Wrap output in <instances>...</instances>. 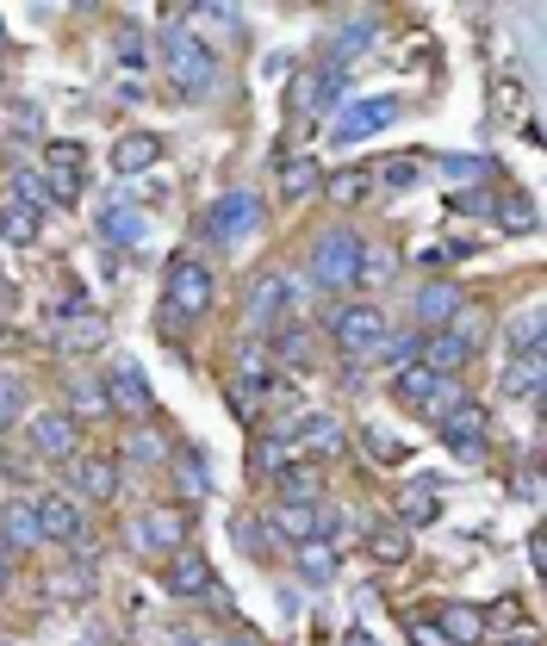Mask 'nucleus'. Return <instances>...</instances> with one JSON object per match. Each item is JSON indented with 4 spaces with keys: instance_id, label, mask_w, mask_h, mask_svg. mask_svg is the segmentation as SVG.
<instances>
[{
    "instance_id": "29",
    "label": "nucleus",
    "mask_w": 547,
    "mask_h": 646,
    "mask_svg": "<svg viewBox=\"0 0 547 646\" xmlns=\"http://www.w3.org/2000/svg\"><path fill=\"white\" fill-rule=\"evenodd\" d=\"M317 187H324V169L312 155H280V193L287 199H312Z\"/></svg>"
},
{
    "instance_id": "53",
    "label": "nucleus",
    "mask_w": 547,
    "mask_h": 646,
    "mask_svg": "<svg viewBox=\"0 0 547 646\" xmlns=\"http://www.w3.org/2000/svg\"><path fill=\"white\" fill-rule=\"evenodd\" d=\"M349 646H373V641H368V634H349Z\"/></svg>"
},
{
    "instance_id": "18",
    "label": "nucleus",
    "mask_w": 547,
    "mask_h": 646,
    "mask_svg": "<svg viewBox=\"0 0 547 646\" xmlns=\"http://www.w3.org/2000/svg\"><path fill=\"white\" fill-rule=\"evenodd\" d=\"M143 230H150L143 206H125V199H106V206H100V243L137 249V243H143Z\"/></svg>"
},
{
    "instance_id": "46",
    "label": "nucleus",
    "mask_w": 547,
    "mask_h": 646,
    "mask_svg": "<svg viewBox=\"0 0 547 646\" xmlns=\"http://www.w3.org/2000/svg\"><path fill=\"white\" fill-rule=\"evenodd\" d=\"M162 454H168V448H162V436H150V429H131V448H125V460H137V466H156ZM125 460H118V466H125Z\"/></svg>"
},
{
    "instance_id": "56",
    "label": "nucleus",
    "mask_w": 547,
    "mask_h": 646,
    "mask_svg": "<svg viewBox=\"0 0 547 646\" xmlns=\"http://www.w3.org/2000/svg\"><path fill=\"white\" fill-rule=\"evenodd\" d=\"M0 76H7V62H0Z\"/></svg>"
},
{
    "instance_id": "2",
    "label": "nucleus",
    "mask_w": 547,
    "mask_h": 646,
    "mask_svg": "<svg viewBox=\"0 0 547 646\" xmlns=\"http://www.w3.org/2000/svg\"><path fill=\"white\" fill-rule=\"evenodd\" d=\"M212 299H218L212 262L194 255V249L168 255V267H162V318L168 323H199L206 311H212Z\"/></svg>"
},
{
    "instance_id": "14",
    "label": "nucleus",
    "mask_w": 547,
    "mask_h": 646,
    "mask_svg": "<svg viewBox=\"0 0 547 646\" xmlns=\"http://www.w3.org/2000/svg\"><path fill=\"white\" fill-rule=\"evenodd\" d=\"M106 404L125 411V417H137V423L156 417V392H150V380H143V367H137V361H113V373H106Z\"/></svg>"
},
{
    "instance_id": "36",
    "label": "nucleus",
    "mask_w": 547,
    "mask_h": 646,
    "mask_svg": "<svg viewBox=\"0 0 547 646\" xmlns=\"http://www.w3.org/2000/svg\"><path fill=\"white\" fill-rule=\"evenodd\" d=\"M392 274H398V255H392L386 243H368V249H361V274H354V286L380 292V286H392Z\"/></svg>"
},
{
    "instance_id": "54",
    "label": "nucleus",
    "mask_w": 547,
    "mask_h": 646,
    "mask_svg": "<svg viewBox=\"0 0 547 646\" xmlns=\"http://www.w3.org/2000/svg\"><path fill=\"white\" fill-rule=\"evenodd\" d=\"M7 429H13V417H7V411H0V436H7Z\"/></svg>"
},
{
    "instance_id": "13",
    "label": "nucleus",
    "mask_w": 547,
    "mask_h": 646,
    "mask_svg": "<svg viewBox=\"0 0 547 646\" xmlns=\"http://www.w3.org/2000/svg\"><path fill=\"white\" fill-rule=\"evenodd\" d=\"M461 311H467V292H461V280H423L417 292H410V318L423 323V336H430V330H449Z\"/></svg>"
},
{
    "instance_id": "1",
    "label": "nucleus",
    "mask_w": 547,
    "mask_h": 646,
    "mask_svg": "<svg viewBox=\"0 0 547 646\" xmlns=\"http://www.w3.org/2000/svg\"><path fill=\"white\" fill-rule=\"evenodd\" d=\"M156 44H162V76L175 81L187 100L218 94V81H224V62H218V50L199 38V32H187V25H168Z\"/></svg>"
},
{
    "instance_id": "4",
    "label": "nucleus",
    "mask_w": 547,
    "mask_h": 646,
    "mask_svg": "<svg viewBox=\"0 0 547 646\" xmlns=\"http://www.w3.org/2000/svg\"><path fill=\"white\" fill-rule=\"evenodd\" d=\"M361 249H368V237L354 224H330L324 237L312 243V255H305V267H312V280L324 286V292H349L354 274H361Z\"/></svg>"
},
{
    "instance_id": "47",
    "label": "nucleus",
    "mask_w": 547,
    "mask_h": 646,
    "mask_svg": "<svg viewBox=\"0 0 547 646\" xmlns=\"http://www.w3.org/2000/svg\"><path fill=\"white\" fill-rule=\"evenodd\" d=\"M0 411H7L13 423H20V411H25V385L13 380V373H0Z\"/></svg>"
},
{
    "instance_id": "45",
    "label": "nucleus",
    "mask_w": 547,
    "mask_h": 646,
    "mask_svg": "<svg viewBox=\"0 0 547 646\" xmlns=\"http://www.w3.org/2000/svg\"><path fill=\"white\" fill-rule=\"evenodd\" d=\"M486 615V634H523V609H516V597H504V603H491V609H479Z\"/></svg>"
},
{
    "instance_id": "52",
    "label": "nucleus",
    "mask_w": 547,
    "mask_h": 646,
    "mask_svg": "<svg viewBox=\"0 0 547 646\" xmlns=\"http://www.w3.org/2000/svg\"><path fill=\"white\" fill-rule=\"evenodd\" d=\"M7 304H13V292H7V274H0V318H7Z\"/></svg>"
},
{
    "instance_id": "34",
    "label": "nucleus",
    "mask_w": 547,
    "mask_h": 646,
    "mask_svg": "<svg viewBox=\"0 0 547 646\" xmlns=\"http://www.w3.org/2000/svg\"><path fill=\"white\" fill-rule=\"evenodd\" d=\"M44 597H50V603H88V597H94V572H88V566H62V572H50Z\"/></svg>"
},
{
    "instance_id": "40",
    "label": "nucleus",
    "mask_w": 547,
    "mask_h": 646,
    "mask_svg": "<svg viewBox=\"0 0 547 646\" xmlns=\"http://www.w3.org/2000/svg\"><path fill=\"white\" fill-rule=\"evenodd\" d=\"M175 478H181V492H187V497H206V492H212V466H206L194 448H181V454H175Z\"/></svg>"
},
{
    "instance_id": "25",
    "label": "nucleus",
    "mask_w": 547,
    "mask_h": 646,
    "mask_svg": "<svg viewBox=\"0 0 547 646\" xmlns=\"http://www.w3.org/2000/svg\"><path fill=\"white\" fill-rule=\"evenodd\" d=\"M498 392L504 399H542V355H510L498 373Z\"/></svg>"
},
{
    "instance_id": "32",
    "label": "nucleus",
    "mask_w": 547,
    "mask_h": 646,
    "mask_svg": "<svg viewBox=\"0 0 547 646\" xmlns=\"http://www.w3.org/2000/svg\"><path fill=\"white\" fill-rule=\"evenodd\" d=\"M491 218H498L504 230H516V237H528V230H535V199L516 193V187H504L498 199H491Z\"/></svg>"
},
{
    "instance_id": "50",
    "label": "nucleus",
    "mask_w": 547,
    "mask_h": 646,
    "mask_svg": "<svg viewBox=\"0 0 547 646\" xmlns=\"http://www.w3.org/2000/svg\"><path fill=\"white\" fill-rule=\"evenodd\" d=\"M168 646H212V641H206L199 627H175V634H168Z\"/></svg>"
},
{
    "instance_id": "5",
    "label": "nucleus",
    "mask_w": 547,
    "mask_h": 646,
    "mask_svg": "<svg viewBox=\"0 0 547 646\" xmlns=\"http://www.w3.org/2000/svg\"><path fill=\"white\" fill-rule=\"evenodd\" d=\"M118 534H125V547H131L137 560H175V553L187 547V510H181V504H150V510H137Z\"/></svg>"
},
{
    "instance_id": "42",
    "label": "nucleus",
    "mask_w": 547,
    "mask_h": 646,
    "mask_svg": "<svg viewBox=\"0 0 547 646\" xmlns=\"http://www.w3.org/2000/svg\"><path fill=\"white\" fill-rule=\"evenodd\" d=\"M236 553H249V560H268L274 553V534H268L261 516H243V522H236Z\"/></svg>"
},
{
    "instance_id": "17",
    "label": "nucleus",
    "mask_w": 547,
    "mask_h": 646,
    "mask_svg": "<svg viewBox=\"0 0 547 646\" xmlns=\"http://www.w3.org/2000/svg\"><path fill=\"white\" fill-rule=\"evenodd\" d=\"M162 162V137L156 131H125L113 143V174L118 181H137V174H150Z\"/></svg>"
},
{
    "instance_id": "9",
    "label": "nucleus",
    "mask_w": 547,
    "mask_h": 646,
    "mask_svg": "<svg viewBox=\"0 0 547 646\" xmlns=\"http://www.w3.org/2000/svg\"><path fill=\"white\" fill-rule=\"evenodd\" d=\"M32 522H38L44 541L88 553V516H81V504H75L69 492H44V497H32Z\"/></svg>"
},
{
    "instance_id": "6",
    "label": "nucleus",
    "mask_w": 547,
    "mask_h": 646,
    "mask_svg": "<svg viewBox=\"0 0 547 646\" xmlns=\"http://www.w3.org/2000/svg\"><path fill=\"white\" fill-rule=\"evenodd\" d=\"M199 230L212 237V243H243L249 230H261V193L255 187H231V193H218L212 206H206V218H199Z\"/></svg>"
},
{
    "instance_id": "16",
    "label": "nucleus",
    "mask_w": 547,
    "mask_h": 646,
    "mask_svg": "<svg viewBox=\"0 0 547 646\" xmlns=\"http://www.w3.org/2000/svg\"><path fill=\"white\" fill-rule=\"evenodd\" d=\"M287 441H293L299 454H317V460L349 454V429H342V417H324V411H312V417H299L293 429H287Z\"/></svg>"
},
{
    "instance_id": "55",
    "label": "nucleus",
    "mask_w": 547,
    "mask_h": 646,
    "mask_svg": "<svg viewBox=\"0 0 547 646\" xmlns=\"http://www.w3.org/2000/svg\"><path fill=\"white\" fill-rule=\"evenodd\" d=\"M0 57H7V32H0Z\"/></svg>"
},
{
    "instance_id": "38",
    "label": "nucleus",
    "mask_w": 547,
    "mask_h": 646,
    "mask_svg": "<svg viewBox=\"0 0 547 646\" xmlns=\"http://www.w3.org/2000/svg\"><path fill=\"white\" fill-rule=\"evenodd\" d=\"M243 385H255V399L274 385L268 355H261V348H249V343H236V392H243Z\"/></svg>"
},
{
    "instance_id": "8",
    "label": "nucleus",
    "mask_w": 547,
    "mask_h": 646,
    "mask_svg": "<svg viewBox=\"0 0 547 646\" xmlns=\"http://www.w3.org/2000/svg\"><path fill=\"white\" fill-rule=\"evenodd\" d=\"M25 448L38 460H57V466H69V460L81 454V423L62 411V404H50V411H32V423H25Z\"/></svg>"
},
{
    "instance_id": "7",
    "label": "nucleus",
    "mask_w": 547,
    "mask_h": 646,
    "mask_svg": "<svg viewBox=\"0 0 547 646\" xmlns=\"http://www.w3.org/2000/svg\"><path fill=\"white\" fill-rule=\"evenodd\" d=\"M299 304V280L287 274V267H268L261 280H249V299H243V318H249V330H261L268 336L274 323H287Z\"/></svg>"
},
{
    "instance_id": "27",
    "label": "nucleus",
    "mask_w": 547,
    "mask_h": 646,
    "mask_svg": "<svg viewBox=\"0 0 547 646\" xmlns=\"http://www.w3.org/2000/svg\"><path fill=\"white\" fill-rule=\"evenodd\" d=\"M44 534H38V522H32V504H7L0 510V547L7 553H25V547H38Z\"/></svg>"
},
{
    "instance_id": "31",
    "label": "nucleus",
    "mask_w": 547,
    "mask_h": 646,
    "mask_svg": "<svg viewBox=\"0 0 547 646\" xmlns=\"http://www.w3.org/2000/svg\"><path fill=\"white\" fill-rule=\"evenodd\" d=\"M69 417L88 429V423H100V417H113V404H106V380H75V392H69V404H62Z\"/></svg>"
},
{
    "instance_id": "30",
    "label": "nucleus",
    "mask_w": 547,
    "mask_h": 646,
    "mask_svg": "<svg viewBox=\"0 0 547 646\" xmlns=\"http://www.w3.org/2000/svg\"><path fill=\"white\" fill-rule=\"evenodd\" d=\"M368 187H373V169H342V174H324V199H330V206H361V199H368Z\"/></svg>"
},
{
    "instance_id": "19",
    "label": "nucleus",
    "mask_w": 547,
    "mask_h": 646,
    "mask_svg": "<svg viewBox=\"0 0 547 646\" xmlns=\"http://www.w3.org/2000/svg\"><path fill=\"white\" fill-rule=\"evenodd\" d=\"M268 534H280V541H293V547H305V541H317V504H274L268 516Z\"/></svg>"
},
{
    "instance_id": "44",
    "label": "nucleus",
    "mask_w": 547,
    "mask_h": 646,
    "mask_svg": "<svg viewBox=\"0 0 547 646\" xmlns=\"http://www.w3.org/2000/svg\"><path fill=\"white\" fill-rule=\"evenodd\" d=\"M417 174H423V162H417V155H392V162H380V169H373V181H386V187H417Z\"/></svg>"
},
{
    "instance_id": "22",
    "label": "nucleus",
    "mask_w": 547,
    "mask_h": 646,
    "mask_svg": "<svg viewBox=\"0 0 547 646\" xmlns=\"http://www.w3.org/2000/svg\"><path fill=\"white\" fill-rule=\"evenodd\" d=\"M435 634H442L449 646H479L486 641V615H479L473 603H449L442 615H435Z\"/></svg>"
},
{
    "instance_id": "20",
    "label": "nucleus",
    "mask_w": 547,
    "mask_h": 646,
    "mask_svg": "<svg viewBox=\"0 0 547 646\" xmlns=\"http://www.w3.org/2000/svg\"><path fill=\"white\" fill-rule=\"evenodd\" d=\"M373 25H380L373 13H349V20L336 25V32H330V69H349V62L368 50V44H373Z\"/></svg>"
},
{
    "instance_id": "35",
    "label": "nucleus",
    "mask_w": 547,
    "mask_h": 646,
    "mask_svg": "<svg viewBox=\"0 0 547 646\" xmlns=\"http://www.w3.org/2000/svg\"><path fill=\"white\" fill-rule=\"evenodd\" d=\"M293 566H299L305 585H330V578H336V541H305Z\"/></svg>"
},
{
    "instance_id": "28",
    "label": "nucleus",
    "mask_w": 547,
    "mask_h": 646,
    "mask_svg": "<svg viewBox=\"0 0 547 646\" xmlns=\"http://www.w3.org/2000/svg\"><path fill=\"white\" fill-rule=\"evenodd\" d=\"M368 553L380 560V566H405V560H410V529H405V522H373V529H368Z\"/></svg>"
},
{
    "instance_id": "12",
    "label": "nucleus",
    "mask_w": 547,
    "mask_h": 646,
    "mask_svg": "<svg viewBox=\"0 0 547 646\" xmlns=\"http://www.w3.org/2000/svg\"><path fill=\"white\" fill-rule=\"evenodd\" d=\"M398 118V100L392 94H380V100H349L342 113H336V125H330V137L336 143H368V137H380Z\"/></svg>"
},
{
    "instance_id": "26",
    "label": "nucleus",
    "mask_w": 547,
    "mask_h": 646,
    "mask_svg": "<svg viewBox=\"0 0 547 646\" xmlns=\"http://www.w3.org/2000/svg\"><path fill=\"white\" fill-rule=\"evenodd\" d=\"M274 485H280V504H324V473H317L312 460H293Z\"/></svg>"
},
{
    "instance_id": "43",
    "label": "nucleus",
    "mask_w": 547,
    "mask_h": 646,
    "mask_svg": "<svg viewBox=\"0 0 547 646\" xmlns=\"http://www.w3.org/2000/svg\"><path fill=\"white\" fill-rule=\"evenodd\" d=\"M417 343H423V336H392V330H386V343L373 348V361L398 373V367H410V361H417ZM373 361H368V367H373Z\"/></svg>"
},
{
    "instance_id": "51",
    "label": "nucleus",
    "mask_w": 547,
    "mask_h": 646,
    "mask_svg": "<svg viewBox=\"0 0 547 646\" xmlns=\"http://www.w3.org/2000/svg\"><path fill=\"white\" fill-rule=\"evenodd\" d=\"M13 572H20L13 566V553H0V590H13Z\"/></svg>"
},
{
    "instance_id": "10",
    "label": "nucleus",
    "mask_w": 547,
    "mask_h": 646,
    "mask_svg": "<svg viewBox=\"0 0 547 646\" xmlns=\"http://www.w3.org/2000/svg\"><path fill=\"white\" fill-rule=\"evenodd\" d=\"M118 485H125V466L113 454H75L69 460V497H88V504H113Z\"/></svg>"
},
{
    "instance_id": "3",
    "label": "nucleus",
    "mask_w": 547,
    "mask_h": 646,
    "mask_svg": "<svg viewBox=\"0 0 547 646\" xmlns=\"http://www.w3.org/2000/svg\"><path fill=\"white\" fill-rule=\"evenodd\" d=\"M386 330L392 323H386V311H380L373 299H349V304H336L330 311V348L342 355V367H354V373L373 361V348L386 343Z\"/></svg>"
},
{
    "instance_id": "11",
    "label": "nucleus",
    "mask_w": 547,
    "mask_h": 646,
    "mask_svg": "<svg viewBox=\"0 0 547 646\" xmlns=\"http://www.w3.org/2000/svg\"><path fill=\"white\" fill-rule=\"evenodd\" d=\"M442 429V448H449L454 460H486V429H491V411L486 404H461V411H449V417L435 423Z\"/></svg>"
},
{
    "instance_id": "24",
    "label": "nucleus",
    "mask_w": 547,
    "mask_h": 646,
    "mask_svg": "<svg viewBox=\"0 0 547 646\" xmlns=\"http://www.w3.org/2000/svg\"><path fill=\"white\" fill-rule=\"evenodd\" d=\"M342 94H349V69H317V76H305V88L293 94V106H305V113H324V106H336Z\"/></svg>"
},
{
    "instance_id": "41",
    "label": "nucleus",
    "mask_w": 547,
    "mask_h": 646,
    "mask_svg": "<svg viewBox=\"0 0 547 646\" xmlns=\"http://www.w3.org/2000/svg\"><path fill=\"white\" fill-rule=\"evenodd\" d=\"M0 237H7V243H38V211H25V206H13V199H7V206H0Z\"/></svg>"
},
{
    "instance_id": "15",
    "label": "nucleus",
    "mask_w": 547,
    "mask_h": 646,
    "mask_svg": "<svg viewBox=\"0 0 547 646\" xmlns=\"http://www.w3.org/2000/svg\"><path fill=\"white\" fill-rule=\"evenodd\" d=\"M162 590H168V597H181V603H194V597H212L218 578H212V566H206V553L181 547L175 560H162Z\"/></svg>"
},
{
    "instance_id": "49",
    "label": "nucleus",
    "mask_w": 547,
    "mask_h": 646,
    "mask_svg": "<svg viewBox=\"0 0 547 646\" xmlns=\"http://www.w3.org/2000/svg\"><path fill=\"white\" fill-rule=\"evenodd\" d=\"M410 641H417V646H449L442 634H435V622H410Z\"/></svg>"
},
{
    "instance_id": "33",
    "label": "nucleus",
    "mask_w": 547,
    "mask_h": 646,
    "mask_svg": "<svg viewBox=\"0 0 547 646\" xmlns=\"http://www.w3.org/2000/svg\"><path fill=\"white\" fill-rule=\"evenodd\" d=\"M504 348L510 355H542V304H528L504 323Z\"/></svg>"
},
{
    "instance_id": "39",
    "label": "nucleus",
    "mask_w": 547,
    "mask_h": 646,
    "mask_svg": "<svg viewBox=\"0 0 547 646\" xmlns=\"http://www.w3.org/2000/svg\"><path fill=\"white\" fill-rule=\"evenodd\" d=\"M442 174H449V187H479V181H498V162H486V155H449Z\"/></svg>"
},
{
    "instance_id": "21",
    "label": "nucleus",
    "mask_w": 547,
    "mask_h": 646,
    "mask_svg": "<svg viewBox=\"0 0 547 646\" xmlns=\"http://www.w3.org/2000/svg\"><path fill=\"white\" fill-rule=\"evenodd\" d=\"M293 460H299V448L287 441V429H268V436H255V448H249V473L255 478H280Z\"/></svg>"
},
{
    "instance_id": "48",
    "label": "nucleus",
    "mask_w": 547,
    "mask_h": 646,
    "mask_svg": "<svg viewBox=\"0 0 547 646\" xmlns=\"http://www.w3.org/2000/svg\"><path fill=\"white\" fill-rule=\"evenodd\" d=\"M368 448H373L380 460H405V441H392L386 429H373V423H368Z\"/></svg>"
},
{
    "instance_id": "23",
    "label": "nucleus",
    "mask_w": 547,
    "mask_h": 646,
    "mask_svg": "<svg viewBox=\"0 0 547 646\" xmlns=\"http://www.w3.org/2000/svg\"><path fill=\"white\" fill-rule=\"evenodd\" d=\"M268 348H274V361H280V367H312V330H305L299 318L274 323V330H268Z\"/></svg>"
},
{
    "instance_id": "37",
    "label": "nucleus",
    "mask_w": 547,
    "mask_h": 646,
    "mask_svg": "<svg viewBox=\"0 0 547 646\" xmlns=\"http://www.w3.org/2000/svg\"><path fill=\"white\" fill-rule=\"evenodd\" d=\"M13 206H25V211H50L57 199H50V181H44L38 169H13Z\"/></svg>"
}]
</instances>
